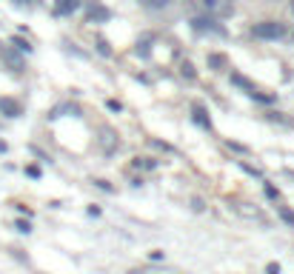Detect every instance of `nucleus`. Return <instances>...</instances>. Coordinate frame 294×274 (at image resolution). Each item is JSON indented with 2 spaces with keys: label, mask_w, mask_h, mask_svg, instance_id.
<instances>
[{
  "label": "nucleus",
  "mask_w": 294,
  "mask_h": 274,
  "mask_svg": "<svg viewBox=\"0 0 294 274\" xmlns=\"http://www.w3.org/2000/svg\"><path fill=\"white\" fill-rule=\"evenodd\" d=\"M98 49H100V54H112V49H109L106 40H98Z\"/></svg>",
  "instance_id": "obj_18"
},
{
  "label": "nucleus",
  "mask_w": 294,
  "mask_h": 274,
  "mask_svg": "<svg viewBox=\"0 0 294 274\" xmlns=\"http://www.w3.org/2000/svg\"><path fill=\"white\" fill-rule=\"evenodd\" d=\"M20 3H32V0H20Z\"/></svg>",
  "instance_id": "obj_28"
},
{
  "label": "nucleus",
  "mask_w": 294,
  "mask_h": 274,
  "mask_svg": "<svg viewBox=\"0 0 294 274\" xmlns=\"http://www.w3.org/2000/svg\"><path fill=\"white\" fill-rule=\"evenodd\" d=\"M192 29L195 32H209V34H226V29L217 23V17L212 15H195L192 17Z\"/></svg>",
  "instance_id": "obj_3"
},
{
  "label": "nucleus",
  "mask_w": 294,
  "mask_h": 274,
  "mask_svg": "<svg viewBox=\"0 0 294 274\" xmlns=\"http://www.w3.org/2000/svg\"><path fill=\"white\" fill-rule=\"evenodd\" d=\"M6 149H9V146L3 143V140H0V154H3V151H6Z\"/></svg>",
  "instance_id": "obj_26"
},
{
  "label": "nucleus",
  "mask_w": 294,
  "mask_h": 274,
  "mask_svg": "<svg viewBox=\"0 0 294 274\" xmlns=\"http://www.w3.org/2000/svg\"><path fill=\"white\" fill-rule=\"evenodd\" d=\"M192 209H195V211H203V209H206V203H203L200 197H195V200H192Z\"/></svg>",
  "instance_id": "obj_19"
},
{
  "label": "nucleus",
  "mask_w": 294,
  "mask_h": 274,
  "mask_svg": "<svg viewBox=\"0 0 294 274\" xmlns=\"http://www.w3.org/2000/svg\"><path fill=\"white\" fill-rule=\"evenodd\" d=\"M0 46H3V43H0ZM0 51H3V49H0Z\"/></svg>",
  "instance_id": "obj_30"
},
{
  "label": "nucleus",
  "mask_w": 294,
  "mask_h": 274,
  "mask_svg": "<svg viewBox=\"0 0 294 274\" xmlns=\"http://www.w3.org/2000/svg\"><path fill=\"white\" fill-rule=\"evenodd\" d=\"M266 274H280V263H269L266 266Z\"/></svg>",
  "instance_id": "obj_20"
},
{
  "label": "nucleus",
  "mask_w": 294,
  "mask_h": 274,
  "mask_svg": "<svg viewBox=\"0 0 294 274\" xmlns=\"http://www.w3.org/2000/svg\"><path fill=\"white\" fill-rule=\"evenodd\" d=\"M203 15L212 17H229L234 12V0H192Z\"/></svg>",
  "instance_id": "obj_1"
},
{
  "label": "nucleus",
  "mask_w": 294,
  "mask_h": 274,
  "mask_svg": "<svg viewBox=\"0 0 294 274\" xmlns=\"http://www.w3.org/2000/svg\"><path fill=\"white\" fill-rule=\"evenodd\" d=\"M26 174H29V177H40V169H37V166H29Z\"/></svg>",
  "instance_id": "obj_23"
},
{
  "label": "nucleus",
  "mask_w": 294,
  "mask_h": 274,
  "mask_svg": "<svg viewBox=\"0 0 294 274\" xmlns=\"http://www.w3.org/2000/svg\"><path fill=\"white\" fill-rule=\"evenodd\" d=\"M229 149H234V151H240V154H248V149H245V146H240V143H231V140H229Z\"/></svg>",
  "instance_id": "obj_22"
},
{
  "label": "nucleus",
  "mask_w": 294,
  "mask_h": 274,
  "mask_svg": "<svg viewBox=\"0 0 294 274\" xmlns=\"http://www.w3.org/2000/svg\"><path fill=\"white\" fill-rule=\"evenodd\" d=\"M12 46H15L17 51H23V54H29V51H32V43H29V40H23V37H12Z\"/></svg>",
  "instance_id": "obj_11"
},
{
  "label": "nucleus",
  "mask_w": 294,
  "mask_h": 274,
  "mask_svg": "<svg viewBox=\"0 0 294 274\" xmlns=\"http://www.w3.org/2000/svg\"><path fill=\"white\" fill-rule=\"evenodd\" d=\"M209 63H212V66H223L226 60H223V57H217V54H212V57H209Z\"/></svg>",
  "instance_id": "obj_24"
},
{
  "label": "nucleus",
  "mask_w": 294,
  "mask_h": 274,
  "mask_svg": "<svg viewBox=\"0 0 294 274\" xmlns=\"http://www.w3.org/2000/svg\"><path fill=\"white\" fill-rule=\"evenodd\" d=\"M100 149H103L106 154L117 151V134L112 129H103V131H100Z\"/></svg>",
  "instance_id": "obj_5"
},
{
  "label": "nucleus",
  "mask_w": 294,
  "mask_h": 274,
  "mask_svg": "<svg viewBox=\"0 0 294 274\" xmlns=\"http://www.w3.org/2000/svg\"><path fill=\"white\" fill-rule=\"evenodd\" d=\"M240 169H243L245 174H254V177H260V172H257V169H251V166H245V163H240Z\"/></svg>",
  "instance_id": "obj_21"
},
{
  "label": "nucleus",
  "mask_w": 294,
  "mask_h": 274,
  "mask_svg": "<svg viewBox=\"0 0 294 274\" xmlns=\"http://www.w3.org/2000/svg\"><path fill=\"white\" fill-rule=\"evenodd\" d=\"M80 3L83 0H54V15H72V12H77Z\"/></svg>",
  "instance_id": "obj_6"
},
{
  "label": "nucleus",
  "mask_w": 294,
  "mask_h": 274,
  "mask_svg": "<svg viewBox=\"0 0 294 274\" xmlns=\"http://www.w3.org/2000/svg\"><path fill=\"white\" fill-rule=\"evenodd\" d=\"M280 217L289 223V226H294V211L292 209H286V206H280Z\"/></svg>",
  "instance_id": "obj_14"
},
{
  "label": "nucleus",
  "mask_w": 294,
  "mask_h": 274,
  "mask_svg": "<svg viewBox=\"0 0 294 274\" xmlns=\"http://www.w3.org/2000/svg\"><path fill=\"white\" fill-rule=\"evenodd\" d=\"M15 228L20 234H29V231H32V223H29V220H15Z\"/></svg>",
  "instance_id": "obj_13"
},
{
  "label": "nucleus",
  "mask_w": 294,
  "mask_h": 274,
  "mask_svg": "<svg viewBox=\"0 0 294 274\" xmlns=\"http://www.w3.org/2000/svg\"><path fill=\"white\" fill-rule=\"evenodd\" d=\"M169 3H172V0H143V6H146V9H154V12H160V9H166Z\"/></svg>",
  "instance_id": "obj_12"
},
{
  "label": "nucleus",
  "mask_w": 294,
  "mask_h": 274,
  "mask_svg": "<svg viewBox=\"0 0 294 274\" xmlns=\"http://www.w3.org/2000/svg\"><path fill=\"white\" fill-rule=\"evenodd\" d=\"M263 192H266L269 200H277V189H274V186H263Z\"/></svg>",
  "instance_id": "obj_16"
},
{
  "label": "nucleus",
  "mask_w": 294,
  "mask_h": 274,
  "mask_svg": "<svg viewBox=\"0 0 294 274\" xmlns=\"http://www.w3.org/2000/svg\"><path fill=\"white\" fill-rule=\"evenodd\" d=\"M192 120H195L200 129H212V120H209V114H206L203 106H195V109H192Z\"/></svg>",
  "instance_id": "obj_7"
},
{
  "label": "nucleus",
  "mask_w": 294,
  "mask_h": 274,
  "mask_svg": "<svg viewBox=\"0 0 294 274\" xmlns=\"http://www.w3.org/2000/svg\"><path fill=\"white\" fill-rule=\"evenodd\" d=\"M237 211H240L243 217H248V220H260V211L254 209L251 203H243V206H237Z\"/></svg>",
  "instance_id": "obj_10"
},
{
  "label": "nucleus",
  "mask_w": 294,
  "mask_h": 274,
  "mask_svg": "<svg viewBox=\"0 0 294 274\" xmlns=\"http://www.w3.org/2000/svg\"><path fill=\"white\" fill-rule=\"evenodd\" d=\"M0 112L6 114V117H17L20 114V106H17L15 100H9V97H0Z\"/></svg>",
  "instance_id": "obj_8"
},
{
  "label": "nucleus",
  "mask_w": 294,
  "mask_h": 274,
  "mask_svg": "<svg viewBox=\"0 0 294 274\" xmlns=\"http://www.w3.org/2000/svg\"><path fill=\"white\" fill-rule=\"evenodd\" d=\"M292 15H294V0H292Z\"/></svg>",
  "instance_id": "obj_27"
},
{
  "label": "nucleus",
  "mask_w": 294,
  "mask_h": 274,
  "mask_svg": "<svg viewBox=\"0 0 294 274\" xmlns=\"http://www.w3.org/2000/svg\"><path fill=\"white\" fill-rule=\"evenodd\" d=\"M89 20H92V23H98V20H109V9H103V6L89 9Z\"/></svg>",
  "instance_id": "obj_9"
},
{
  "label": "nucleus",
  "mask_w": 294,
  "mask_h": 274,
  "mask_svg": "<svg viewBox=\"0 0 294 274\" xmlns=\"http://www.w3.org/2000/svg\"><path fill=\"white\" fill-rule=\"evenodd\" d=\"M0 57L6 60V66H9L12 72H23V69H26V63H23V57H20V51H17V49H3V51H0Z\"/></svg>",
  "instance_id": "obj_4"
},
{
  "label": "nucleus",
  "mask_w": 294,
  "mask_h": 274,
  "mask_svg": "<svg viewBox=\"0 0 294 274\" xmlns=\"http://www.w3.org/2000/svg\"><path fill=\"white\" fill-rule=\"evenodd\" d=\"M251 34H254V37H260V40H280V37H286V34H289V29H286V23L266 20V23H254Z\"/></svg>",
  "instance_id": "obj_2"
},
{
  "label": "nucleus",
  "mask_w": 294,
  "mask_h": 274,
  "mask_svg": "<svg viewBox=\"0 0 294 274\" xmlns=\"http://www.w3.org/2000/svg\"><path fill=\"white\" fill-rule=\"evenodd\" d=\"M148 143H151V146H157V149H163V151H174V149H172L169 143H163V140H148Z\"/></svg>",
  "instance_id": "obj_17"
},
{
  "label": "nucleus",
  "mask_w": 294,
  "mask_h": 274,
  "mask_svg": "<svg viewBox=\"0 0 294 274\" xmlns=\"http://www.w3.org/2000/svg\"><path fill=\"white\" fill-rule=\"evenodd\" d=\"M131 274H140V272H131Z\"/></svg>",
  "instance_id": "obj_29"
},
{
  "label": "nucleus",
  "mask_w": 294,
  "mask_h": 274,
  "mask_svg": "<svg viewBox=\"0 0 294 274\" xmlns=\"http://www.w3.org/2000/svg\"><path fill=\"white\" fill-rule=\"evenodd\" d=\"M17 211H20V214H26V217L32 214V209H29V206H23V203H17Z\"/></svg>",
  "instance_id": "obj_25"
},
{
  "label": "nucleus",
  "mask_w": 294,
  "mask_h": 274,
  "mask_svg": "<svg viewBox=\"0 0 294 274\" xmlns=\"http://www.w3.org/2000/svg\"><path fill=\"white\" fill-rule=\"evenodd\" d=\"M183 77H189V80L195 77V66L192 63H183Z\"/></svg>",
  "instance_id": "obj_15"
}]
</instances>
